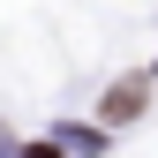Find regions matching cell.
<instances>
[{
	"label": "cell",
	"mask_w": 158,
	"mask_h": 158,
	"mask_svg": "<svg viewBox=\"0 0 158 158\" xmlns=\"http://www.w3.org/2000/svg\"><path fill=\"white\" fill-rule=\"evenodd\" d=\"M135 113H143V83H121L106 98V121H135Z\"/></svg>",
	"instance_id": "cell-1"
}]
</instances>
